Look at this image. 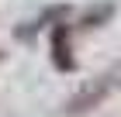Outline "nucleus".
<instances>
[{
  "instance_id": "obj_1",
  "label": "nucleus",
  "mask_w": 121,
  "mask_h": 117,
  "mask_svg": "<svg viewBox=\"0 0 121 117\" xmlns=\"http://www.w3.org/2000/svg\"><path fill=\"white\" fill-rule=\"evenodd\" d=\"M114 90H121V62H114L107 72H100L93 83H86L83 90L76 93L69 103H66V114L69 117H80V114H90V110H97L104 103V100L111 97Z\"/></svg>"
},
{
  "instance_id": "obj_2",
  "label": "nucleus",
  "mask_w": 121,
  "mask_h": 117,
  "mask_svg": "<svg viewBox=\"0 0 121 117\" xmlns=\"http://www.w3.org/2000/svg\"><path fill=\"white\" fill-rule=\"evenodd\" d=\"M52 62H56L59 69H66V72L76 65L73 55H69V28H66V21L52 31Z\"/></svg>"
},
{
  "instance_id": "obj_3",
  "label": "nucleus",
  "mask_w": 121,
  "mask_h": 117,
  "mask_svg": "<svg viewBox=\"0 0 121 117\" xmlns=\"http://www.w3.org/2000/svg\"><path fill=\"white\" fill-rule=\"evenodd\" d=\"M62 14H66L62 7H52V10H45V14H42L38 21H28V28H21L17 35H21V38H31V35L38 31V28H45V21H52V17H62Z\"/></svg>"
}]
</instances>
